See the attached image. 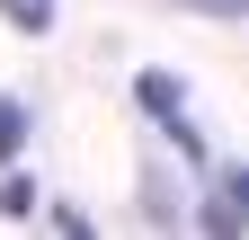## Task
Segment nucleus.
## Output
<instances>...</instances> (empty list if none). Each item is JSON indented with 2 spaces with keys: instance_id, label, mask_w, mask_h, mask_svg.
Returning a JSON list of instances; mask_svg holds the SVG:
<instances>
[{
  "instance_id": "6e6552de",
  "label": "nucleus",
  "mask_w": 249,
  "mask_h": 240,
  "mask_svg": "<svg viewBox=\"0 0 249 240\" xmlns=\"http://www.w3.org/2000/svg\"><path fill=\"white\" fill-rule=\"evenodd\" d=\"M187 9H205V18H249V0H187Z\"/></svg>"
},
{
  "instance_id": "423d86ee",
  "label": "nucleus",
  "mask_w": 249,
  "mask_h": 240,
  "mask_svg": "<svg viewBox=\"0 0 249 240\" xmlns=\"http://www.w3.org/2000/svg\"><path fill=\"white\" fill-rule=\"evenodd\" d=\"M213 187H223V205L249 223V160H223V178H213Z\"/></svg>"
},
{
  "instance_id": "f257e3e1",
  "label": "nucleus",
  "mask_w": 249,
  "mask_h": 240,
  "mask_svg": "<svg viewBox=\"0 0 249 240\" xmlns=\"http://www.w3.org/2000/svg\"><path fill=\"white\" fill-rule=\"evenodd\" d=\"M134 98H142V116L178 142V152H196V134H187V116H178V107H187V80H178V71H142V80H134Z\"/></svg>"
},
{
  "instance_id": "7ed1b4c3",
  "label": "nucleus",
  "mask_w": 249,
  "mask_h": 240,
  "mask_svg": "<svg viewBox=\"0 0 249 240\" xmlns=\"http://www.w3.org/2000/svg\"><path fill=\"white\" fill-rule=\"evenodd\" d=\"M0 214H9V223H27V214H36V178H27L18 160H0Z\"/></svg>"
},
{
  "instance_id": "f03ea898",
  "label": "nucleus",
  "mask_w": 249,
  "mask_h": 240,
  "mask_svg": "<svg viewBox=\"0 0 249 240\" xmlns=\"http://www.w3.org/2000/svg\"><path fill=\"white\" fill-rule=\"evenodd\" d=\"M142 223H187V205H178V169H142Z\"/></svg>"
},
{
  "instance_id": "39448f33",
  "label": "nucleus",
  "mask_w": 249,
  "mask_h": 240,
  "mask_svg": "<svg viewBox=\"0 0 249 240\" xmlns=\"http://www.w3.org/2000/svg\"><path fill=\"white\" fill-rule=\"evenodd\" d=\"M196 231H223V240H231V231H249V223H240V214H231V205H223V187H213V196L196 205Z\"/></svg>"
},
{
  "instance_id": "20e7f679",
  "label": "nucleus",
  "mask_w": 249,
  "mask_h": 240,
  "mask_svg": "<svg viewBox=\"0 0 249 240\" xmlns=\"http://www.w3.org/2000/svg\"><path fill=\"white\" fill-rule=\"evenodd\" d=\"M27 134H36L27 98H0V160H18V152H27Z\"/></svg>"
},
{
  "instance_id": "0eeeda50",
  "label": "nucleus",
  "mask_w": 249,
  "mask_h": 240,
  "mask_svg": "<svg viewBox=\"0 0 249 240\" xmlns=\"http://www.w3.org/2000/svg\"><path fill=\"white\" fill-rule=\"evenodd\" d=\"M0 9H9V27H27V36L53 27V0H0Z\"/></svg>"
}]
</instances>
